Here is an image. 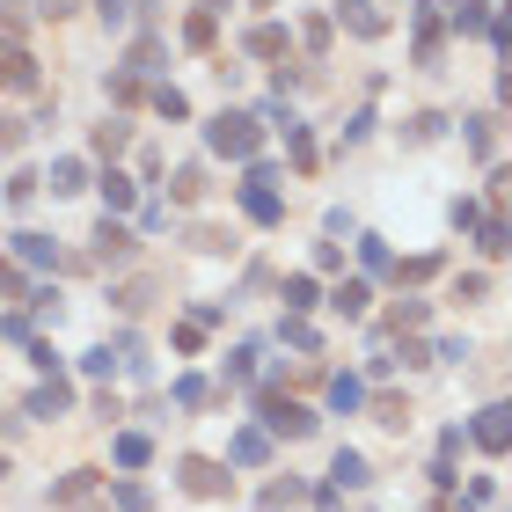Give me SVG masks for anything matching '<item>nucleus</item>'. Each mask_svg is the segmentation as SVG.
<instances>
[{
  "mask_svg": "<svg viewBox=\"0 0 512 512\" xmlns=\"http://www.w3.org/2000/svg\"><path fill=\"white\" fill-rule=\"evenodd\" d=\"M205 147L227 154V161H256V147H264V125H256L249 110H220V118L205 125Z\"/></svg>",
  "mask_w": 512,
  "mask_h": 512,
  "instance_id": "nucleus-1",
  "label": "nucleus"
},
{
  "mask_svg": "<svg viewBox=\"0 0 512 512\" xmlns=\"http://www.w3.org/2000/svg\"><path fill=\"white\" fill-rule=\"evenodd\" d=\"M256 417H264V425H256V432H264V439H308L315 432V410L308 403H293V395H256Z\"/></svg>",
  "mask_w": 512,
  "mask_h": 512,
  "instance_id": "nucleus-2",
  "label": "nucleus"
},
{
  "mask_svg": "<svg viewBox=\"0 0 512 512\" xmlns=\"http://www.w3.org/2000/svg\"><path fill=\"white\" fill-rule=\"evenodd\" d=\"M271 183H278V169H271L264 154H256V161H249V176H242V213H249L256 227H278V213H286V198H278Z\"/></svg>",
  "mask_w": 512,
  "mask_h": 512,
  "instance_id": "nucleus-3",
  "label": "nucleus"
},
{
  "mask_svg": "<svg viewBox=\"0 0 512 512\" xmlns=\"http://www.w3.org/2000/svg\"><path fill=\"white\" fill-rule=\"evenodd\" d=\"M410 44H417V66L447 59V15H439V0H410Z\"/></svg>",
  "mask_w": 512,
  "mask_h": 512,
  "instance_id": "nucleus-4",
  "label": "nucleus"
},
{
  "mask_svg": "<svg viewBox=\"0 0 512 512\" xmlns=\"http://www.w3.org/2000/svg\"><path fill=\"white\" fill-rule=\"evenodd\" d=\"M176 483H183V491H191V498H227V483H235V476H227V461L183 454V461H176Z\"/></svg>",
  "mask_w": 512,
  "mask_h": 512,
  "instance_id": "nucleus-5",
  "label": "nucleus"
},
{
  "mask_svg": "<svg viewBox=\"0 0 512 512\" xmlns=\"http://www.w3.org/2000/svg\"><path fill=\"white\" fill-rule=\"evenodd\" d=\"M132 249H139V235H132V227L125 220H96V249H88V256H96V264H132Z\"/></svg>",
  "mask_w": 512,
  "mask_h": 512,
  "instance_id": "nucleus-6",
  "label": "nucleus"
},
{
  "mask_svg": "<svg viewBox=\"0 0 512 512\" xmlns=\"http://www.w3.org/2000/svg\"><path fill=\"white\" fill-rule=\"evenodd\" d=\"M264 118H271L278 132H286V154H293V169H315V132H308V125H300V118H293V110H286V103H271V110H264Z\"/></svg>",
  "mask_w": 512,
  "mask_h": 512,
  "instance_id": "nucleus-7",
  "label": "nucleus"
},
{
  "mask_svg": "<svg viewBox=\"0 0 512 512\" xmlns=\"http://www.w3.org/2000/svg\"><path fill=\"white\" fill-rule=\"evenodd\" d=\"M469 439H476L483 454H505V447H512V410H505V403H491V410H476V425H469Z\"/></svg>",
  "mask_w": 512,
  "mask_h": 512,
  "instance_id": "nucleus-8",
  "label": "nucleus"
},
{
  "mask_svg": "<svg viewBox=\"0 0 512 512\" xmlns=\"http://www.w3.org/2000/svg\"><path fill=\"white\" fill-rule=\"evenodd\" d=\"M337 22H344L352 37H366V44H374V37H388V15H381V0H337Z\"/></svg>",
  "mask_w": 512,
  "mask_h": 512,
  "instance_id": "nucleus-9",
  "label": "nucleus"
},
{
  "mask_svg": "<svg viewBox=\"0 0 512 512\" xmlns=\"http://www.w3.org/2000/svg\"><path fill=\"white\" fill-rule=\"evenodd\" d=\"M8 249H15V264H22V271H59V264H66V249H59L52 235H15Z\"/></svg>",
  "mask_w": 512,
  "mask_h": 512,
  "instance_id": "nucleus-10",
  "label": "nucleus"
},
{
  "mask_svg": "<svg viewBox=\"0 0 512 512\" xmlns=\"http://www.w3.org/2000/svg\"><path fill=\"white\" fill-rule=\"evenodd\" d=\"M0 88H15V96L37 88V59L22 52V44H0Z\"/></svg>",
  "mask_w": 512,
  "mask_h": 512,
  "instance_id": "nucleus-11",
  "label": "nucleus"
},
{
  "mask_svg": "<svg viewBox=\"0 0 512 512\" xmlns=\"http://www.w3.org/2000/svg\"><path fill=\"white\" fill-rule=\"evenodd\" d=\"M22 410H30V417H44V425H52V417H66V410H74V388H66V381L52 374L44 388H30V403H22Z\"/></svg>",
  "mask_w": 512,
  "mask_h": 512,
  "instance_id": "nucleus-12",
  "label": "nucleus"
},
{
  "mask_svg": "<svg viewBox=\"0 0 512 512\" xmlns=\"http://www.w3.org/2000/svg\"><path fill=\"white\" fill-rule=\"evenodd\" d=\"M286 44H293L286 22H256V30L242 37V52H249V59H286Z\"/></svg>",
  "mask_w": 512,
  "mask_h": 512,
  "instance_id": "nucleus-13",
  "label": "nucleus"
},
{
  "mask_svg": "<svg viewBox=\"0 0 512 512\" xmlns=\"http://www.w3.org/2000/svg\"><path fill=\"white\" fill-rule=\"evenodd\" d=\"M44 191H52V198L88 191V161H81V154H59V161H52V176H44Z\"/></svg>",
  "mask_w": 512,
  "mask_h": 512,
  "instance_id": "nucleus-14",
  "label": "nucleus"
},
{
  "mask_svg": "<svg viewBox=\"0 0 512 512\" xmlns=\"http://www.w3.org/2000/svg\"><path fill=\"white\" fill-rule=\"evenodd\" d=\"M227 461H235V469H264V461H271V439L256 432V425H242L235 439H227Z\"/></svg>",
  "mask_w": 512,
  "mask_h": 512,
  "instance_id": "nucleus-15",
  "label": "nucleus"
},
{
  "mask_svg": "<svg viewBox=\"0 0 512 512\" xmlns=\"http://www.w3.org/2000/svg\"><path fill=\"white\" fill-rule=\"evenodd\" d=\"M96 191H103V213H110V220H118V213H132V198H139V183H132L125 169H103V176H96Z\"/></svg>",
  "mask_w": 512,
  "mask_h": 512,
  "instance_id": "nucleus-16",
  "label": "nucleus"
},
{
  "mask_svg": "<svg viewBox=\"0 0 512 512\" xmlns=\"http://www.w3.org/2000/svg\"><path fill=\"white\" fill-rule=\"evenodd\" d=\"M366 454H352V447H337V461H330V491H366Z\"/></svg>",
  "mask_w": 512,
  "mask_h": 512,
  "instance_id": "nucleus-17",
  "label": "nucleus"
},
{
  "mask_svg": "<svg viewBox=\"0 0 512 512\" xmlns=\"http://www.w3.org/2000/svg\"><path fill=\"white\" fill-rule=\"evenodd\" d=\"M81 498H96V469H66V476L52 483V505H59V512H74Z\"/></svg>",
  "mask_w": 512,
  "mask_h": 512,
  "instance_id": "nucleus-18",
  "label": "nucleus"
},
{
  "mask_svg": "<svg viewBox=\"0 0 512 512\" xmlns=\"http://www.w3.org/2000/svg\"><path fill=\"white\" fill-rule=\"evenodd\" d=\"M330 308H337V315H344V322H359V315H366V308H374V286H366V278H344V286H337V293H330Z\"/></svg>",
  "mask_w": 512,
  "mask_h": 512,
  "instance_id": "nucleus-19",
  "label": "nucleus"
},
{
  "mask_svg": "<svg viewBox=\"0 0 512 512\" xmlns=\"http://www.w3.org/2000/svg\"><path fill=\"white\" fill-rule=\"evenodd\" d=\"M278 300H286V315H308V308H322V286H315L308 271H293L286 286H278Z\"/></svg>",
  "mask_w": 512,
  "mask_h": 512,
  "instance_id": "nucleus-20",
  "label": "nucleus"
},
{
  "mask_svg": "<svg viewBox=\"0 0 512 512\" xmlns=\"http://www.w3.org/2000/svg\"><path fill=\"white\" fill-rule=\"evenodd\" d=\"M205 191H213V183H205L198 161H183V169L169 176V198H176V205H205Z\"/></svg>",
  "mask_w": 512,
  "mask_h": 512,
  "instance_id": "nucleus-21",
  "label": "nucleus"
},
{
  "mask_svg": "<svg viewBox=\"0 0 512 512\" xmlns=\"http://www.w3.org/2000/svg\"><path fill=\"white\" fill-rule=\"evenodd\" d=\"M110 454H118V469H147V461H154V439H147V432H118V439H110Z\"/></svg>",
  "mask_w": 512,
  "mask_h": 512,
  "instance_id": "nucleus-22",
  "label": "nucleus"
},
{
  "mask_svg": "<svg viewBox=\"0 0 512 512\" xmlns=\"http://www.w3.org/2000/svg\"><path fill=\"white\" fill-rule=\"evenodd\" d=\"M125 139H132V125H125V118H103L96 132H88V147H96L103 161H118V154H125Z\"/></svg>",
  "mask_w": 512,
  "mask_h": 512,
  "instance_id": "nucleus-23",
  "label": "nucleus"
},
{
  "mask_svg": "<svg viewBox=\"0 0 512 512\" xmlns=\"http://www.w3.org/2000/svg\"><path fill=\"white\" fill-rule=\"evenodd\" d=\"M439 132H447V118H439V110H417V118H403V147H432Z\"/></svg>",
  "mask_w": 512,
  "mask_h": 512,
  "instance_id": "nucleus-24",
  "label": "nucleus"
},
{
  "mask_svg": "<svg viewBox=\"0 0 512 512\" xmlns=\"http://www.w3.org/2000/svg\"><path fill=\"white\" fill-rule=\"evenodd\" d=\"M491 8H498V0H454V30H461V37L491 30Z\"/></svg>",
  "mask_w": 512,
  "mask_h": 512,
  "instance_id": "nucleus-25",
  "label": "nucleus"
},
{
  "mask_svg": "<svg viewBox=\"0 0 512 512\" xmlns=\"http://www.w3.org/2000/svg\"><path fill=\"white\" fill-rule=\"evenodd\" d=\"M461 139H469V154L491 161L498 154V118H461Z\"/></svg>",
  "mask_w": 512,
  "mask_h": 512,
  "instance_id": "nucleus-26",
  "label": "nucleus"
},
{
  "mask_svg": "<svg viewBox=\"0 0 512 512\" xmlns=\"http://www.w3.org/2000/svg\"><path fill=\"white\" fill-rule=\"evenodd\" d=\"M425 322H432V300H395V308H388V330H425Z\"/></svg>",
  "mask_w": 512,
  "mask_h": 512,
  "instance_id": "nucleus-27",
  "label": "nucleus"
},
{
  "mask_svg": "<svg viewBox=\"0 0 512 512\" xmlns=\"http://www.w3.org/2000/svg\"><path fill=\"white\" fill-rule=\"evenodd\" d=\"M213 37H220V22L205 15V8H191V15H183V44H191V52H213Z\"/></svg>",
  "mask_w": 512,
  "mask_h": 512,
  "instance_id": "nucleus-28",
  "label": "nucleus"
},
{
  "mask_svg": "<svg viewBox=\"0 0 512 512\" xmlns=\"http://www.w3.org/2000/svg\"><path fill=\"white\" fill-rule=\"evenodd\" d=\"M359 403H366V381H359V374H337V381H330V410H344V417H352Z\"/></svg>",
  "mask_w": 512,
  "mask_h": 512,
  "instance_id": "nucleus-29",
  "label": "nucleus"
},
{
  "mask_svg": "<svg viewBox=\"0 0 512 512\" xmlns=\"http://www.w3.org/2000/svg\"><path fill=\"white\" fill-rule=\"evenodd\" d=\"M278 337H286L293 352H322V337H315V322H308V315H286V322H278Z\"/></svg>",
  "mask_w": 512,
  "mask_h": 512,
  "instance_id": "nucleus-30",
  "label": "nucleus"
},
{
  "mask_svg": "<svg viewBox=\"0 0 512 512\" xmlns=\"http://www.w3.org/2000/svg\"><path fill=\"white\" fill-rule=\"evenodd\" d=\"M439 271H447V256H439V249H425V256H410V264L395 271V278H403V286H425V278H439Z\"/></svg>",
  "mask_w": 512,
  "mask_h": 512,
  "instance_id": "nucleus-31",
  "label": "nucleus"
},
{
  "mask_svg": "<svg viewBox=\"0 0 512 512\" xmlns=\"http://www.w3.org/2000/svg\"><path fill=\"white\" fill-rule=\"evenodd\" d=\"M110 505L118 512H154V491L147 483H110Z\"/></svg>",
  "mask_w": 512,
  "mask_h": 512,
  "instance_id": "nucleus-32",
  "label": "nucleus"
},
{
  "mask_svg": "<svg viewBox=\"0 0 512 512\" xmlns=\"http://www.w3.org/2000/svg\"><path fill=\"white\" fill-rule=\"evenodd\" d=\"M147 103H154V118H191V96H183V88H169V81H161Z\"/></svg>",
  "mask_w": 512,
  "mask_h": 512,
  "instance_id": "nucleus-33",
  "label": "nucleus"
},
{
  "mask_svg": "<svg viewBox=\"0 0 512 512\" xmlns=\"http://www.w3.org/2000/svg\"><path fill=\"white\" fill-rule=\"evenodd\" d=\"M454 300H461V308H469V300H491V278H483V271H454V286H447Z\"/></svg>",
  "mask_w": 512,
  "mask_h": 512,
  "instance_id": "nucleus-34",
  "label": "nucleus"
},
{
  "mask_svg": "<svg viewBox=\"0 0 512 512\" xmlns=\"http://www.w3.org/2000/svg\"><path fill=\"white\" fill-rule=\"evenodd\" d=\"M110 300H118L125 315H139V308H147V300H154V278H125V286L110 293Z\"/></svg>",
  "mask_w": 512,
  "mask_h": 512,
  "instance_id": "nucleus-35",
  "label": "nucleus"
},
{
  "mask_svg": "<svg viewBox=\"0 0 512 512\" xmlns=\"http://www.w3.org/2000/svg\"><path fill=\"white\" fill-rule=\"evenodd\" d=\"M213 403V388H205V374H183L176 381V410H205Z\"/></svg>",
  "mask_w": 512,
  "mask_h": 512,
  "instance_id": "nucleus-36",
  "label": "nucleus"
},
{
  "mask_svg": "<svg viewBox=\"0 0 512 512\" xmlns=\"http://www.w3.org/2000/svg\"><path fill=\"white\" fill-rule=\"evenodd\" d=\"M37 191H44V176H37V169H15V176H8V205H15V213H22V205H30Z\"/></svg>",
  "mask_w": 512,
  "mask_h": 512,
  "instance_id": "nucleus-37",
  "label": "nucleus"
},
{
  "mask_svg": "<svg viewBox=\"0 0 512 512\" xmlns=\"http://www.w3.org/2000/svg\"><path fill=\"white\" fill-rule=\"evenodd\" d=\"M191 249H198V256H227V249H235V235H227V227H191Z\"/></svg>",
  "mask_w": 512,
  "mask_h": 512,
  "instance_id": "nucleus-38",
  "label": "nucleus"
},
{
  "mask_svg": "<svg viewBox=\"0 0 512 512\" xmlns=\"http://www.w3.org/2000/svg\"><path fill=\"white\" fill-rule=\"evenodd\" d=\"M0 30H8V44H22V30H30V0H0Z\"/></svg>",
  "mask_w": 512,
  "mask_h": 512,
  "instance_id": "nucleus-39",
  "label": "nucleus"
},
{
  "mask_svg": "<svg viewBox=\"0 0 512 512\" xmlns=\"http://www.w3.org/2000/svg\"><path fill=\"white\" fill-rule=\"evenodd\" d=\"M81 374H88V381H110V374H118V352H110V344H96V352H81Z\"/></svg>",
  "mask_w": 512,
  "mask_h": 512,
  "instance_id": "nucleus-40",
  "label": "nucleus"
},
{
  "mask_svg": "<svg viewBox=\"0 0 512 512\" xmlns=\"http://www.w3.org/2000/svg\"><path fill=\"white\" fill-rule=\"evenodd\" d=\"M374 425L403 432V425H410V403H403V395H381V403H374Z\"/></svg>",
  "mask_w": 512,
  "mask_h": 512,
  "instance_id": "nucleus-41",
  "label": "nucleus"
},
{
  "mask_svg": "<svg viewBox=\"0 0 512 512\" xmlns=\"http://www.w3.org/2000/svg\"><path fill=\"white\" fill-rule=\"evenodd\" d=\"M256 359H264L256 344H235V352H227V381H256Z\"/></svg>",
  "mask_w": 512,
  "mask_h": 512,
  "instance_id": "nucleus-42",
  "label": "nucleus"
},
{
  "mask_svg": "<svg viewBox=\"0 0 512 512\" xmlns=\"http://www.w3.org/2000/svg\"><path fill=\"white\" fill-rule=\"evenodd\" d=\"M476 249H483V256H505V220H498V213L476 220Z\"/></svg>",
  "mask_w": 512,
  "mask_h": 512,
  "instance_id": "nucleus-43",
  "label": "nucleus"
},
{
  "mask_svg": "<svg viewBox=\"0 0 512 512\" xmlns=\"http://www.w3.org/2000/svg\"><path fill=\"white\" fill-rule=\"evenodd\" d=\"M359 264L366 271H388V242L381 235H359Z\"/></svg>",
  "mask_w": 512,
  "mask_h": 512,
  "instance_id": "nucleus-44",
  "label": "nucleus"
},
{
  "mask_svg": "<svg viewBox=\"0 0 512 512\" xmlns=\"http://www.w3.org/2000/svg\"><path fill=\"white\" fill-rule=\"evenodd\" d=\"M22 139H30V125H22V118H8V110H0V154H15Z\"/></svg>",
  "mask_w": 512,
  "mask_h": 512,
  "instance_id": "nucleus-45",
  "label": "nucleus"
},
{
  "mask_svg": "<svg viewBox=\"0 0 512 512\" xmlns=\"http://www.w3.org/2000/svg\"><path fill=\"white\" fill-rule=\"evenodd\" d=\"M286 505H300V483H271V491H264V512H286Z\"/></svg>",
  "mask_w": 512,
  "mask_h": 512,
  "instance_id": "nucleus-46",
  "label": "nucleus"
},
{
  "mask_svg": "<svg viewBox=\"0 0 512 512\" xmlns=\"http://www.w3.org/2000/svg\"><path fill=\"white\" fill-rule=\"evenodd\" d=\"M0 293H15V300H30V278H22L8 256H0Z\"/></svg>",
  "mask_w": 512,
  "mask_h": 512,
  "instance_id": "nucleus-47",
  "label": "nucleus"
},
{
  "mask_svg": "<svg viewBox=\"0 0 512 512\" xmlns=\"http://www.w3.org/2000/svg\"><path fill=\"white\" fill-rule=\"evenodd\" d=\"M432 359H447V366H469V337H439V352Z\"/></svg>",
  "mask_w": 512,
  "mask_h": 512,
  "instance_id": "nucleus-48",
  "label": "nucleus"
},
{
  "mask_svg": "<svg viewBox=\"0 0 512 512\" xmlns=\"http://www.w3.org/2000/svg\"><path fill=\"white\" fill-rule=\"evenodd\" d=\"M96 15L110 22V30H125V22H132V0H96Z\"/></svg>",
  "mask_w": 512,
  "mask_h": 512,
  "instance_id": "nucleus-49",
  "label": "nucleus"
},
{
  "mask_svg": "<svg viewBox=\"0 0 512 512\" xmlns=\"http://www.w3.org/2000/svg\"><path fill=\"white\" fill-rule=\"evenodd\" d=\"M300 44H308V52L322 59V52H330V22H308V30H300Z\"/></svg>",
  "mask_w": 512,
  "mask_h": 512,
  "instance_id": "nucleus-50",
  "label": "nucleus"
},
{
  "mask_svg": "<svg viewBox=\"0 0 512 512\" xmlns=\"http://www.w3.org/2000/svg\"><path fill=\"white\" fill-rule=\"evenodd\" d=\"M30 8H37L44 22H66V15H74V8H81V0H30Z\"/></svg>",
  "mask_w": 512,
  "mask_h": 512,
  "instance_id": "nucleus-51",
  "label": "nucleus"
},
{
  "mask_svg": "<svg viewBox=\"0 0 512 512\" xmlns=\"http://www.w3.org/2000/svg\"><path fill=\"white\" fill-rule=\"evenodd\" d=\"M366 132H374V110H352V125H344V147H359Z\"/></svg>",
  "mask_w": 512,
  "mask_h": 512,
  "instance_id": "nucleus-52",
  "label": "nucleus"
},
{
  "mask_svg": "<svg viewBox=\"0 0 512 512\" xmlns=\"http://www.w3.org/2000/svg\"><path fill=\"white\" fill-rule=\"evenodd\" d=\"M110 103H139V81L132 74H110Z\"/></svg>",
  "mask_w": 512,
  "mask_h": 512,
  "instance_id": "nucleus-53",
  "label": "nucleus"
},
{
  "mask_svg": "<svg viewBox=\"0 0 512 512\" xmlns=\"http://www.w3.org/2000/svg\"><path fill=\"white\" fill-rule=\"evenodd\" d=\"M447 220H454V227H476L483 213H476V198H454V205H447Z\"/></svg>",
  "mask_w": 512,
  "mask_h": 512,
  "instance_id": "nucleus-54",
  "label": "nucleus"
},
{
  "mask_svg": "<svg viewBox=\"0 0 512 512\" xmlns=\"http://www.w3.org/2000/svg\"><path fill=\"white\" fill-rule=\"evenodd\" d=\"M315 512H344V491H330V483H322V491H315Z\"/></svg>",
  "mask_w": 512,
  "mask_h": 512,
  "instance_id": "nucleus-55",
  "label": "nucleus"
},
{
  "mask_svg": "<svg viewBox=\"0 0 512 512\" xmlns=\"http://www.w3.org/2000/svg\"><path fill=\"white\" fill-rule=\"evenodd\" d=\"M198 8H205V15H213V22H220L227 8H235V0H198Z\"/></svg>",
  "mask_w": 512,
  "mask_h": 512,
  "instance_id": "nucleus-56",
  "label": "nucleus"
},
{
  "mask_svg": "<svg viewBox=\"0 0 512 512\" xmlns=\"http://www.w3.org/2000/svg\"><path fill=\"white\" fill-rule=\"evenodd\" d=\"M439 8H447V0H439Z\"/></svg>",
  "mask_w": 512,
  "mask_h": 512,
  "instance_id": "nucleus-57",
  "label": "nucleus"
}]
</instances>
